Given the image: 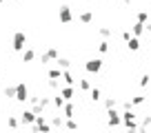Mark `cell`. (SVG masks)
<instances>
[{"instance_id":"cell-1","label":"cell","mask_w":151,"mask_h":133,"mask_svg":"<svg viewBox=\"0 0 151 133\" xmlns=\"http://www.w3.org/2000/svg\"><path fill=\"white\" fill-rule=\"evenodd\" d=\"M11 47H14V51L22 53L24 47H27V36H24V31H16L14 38H11Z\"/></svg>"},{"instance_id":"cell-2","label":"cell","mask_w":151,"mask_h":133,"mask_svg":"<svg viewBox=\"0 0 151 133\" xmlns=\"http://www.w3.org/2000/svg\"><path fill=\"white\" fill-rule=\"evenodd\" d=\"M58 58H60L58 49H56V47H49V49H45V51H42V56H40V62H42V64H49V62H56Z\"/></svg>"},{"instance_id":"cell-3","label":"cell","mask_w":151,"mask_h":133,"mask_svg":"<svg viewBox=\"0 0 151 133\" xmlns=\"http://www.w3.org/2000/svg\"><path fill=\"white\" fill-rule=\"evenodd\" d=\"M16 102H29V89H27V84H24V82H18V84H16Z\"/></svg>"},{"instance_id":"cell-4","label":"cell","mask_w":151,"mask_h":133,"mask_svg":"<svg viewBox=\"0 0 151 133\" xmlns=\"http://www.w3.org/2000/svg\"><path fill=\"white\" fill-rule=\"evenodd\" d=\"M122 124L131 131H138V124H136V113L133 111H122Z\"/></svg>"},{"instance_id":"cell-5","label":"cell","mask_w":151,"mask_h":133,"mask_svg":"<svg viewBox=\"0 0 151 133\" xmlns=\"http://www.w3.org/2000/svg\"><path fill=\"white\" fill-rule=\"evenodd\" d=\"M85 69H87V73H100L102 71V60L100 58H91V60H87Z\"/></svg>"},{"instance_id":"cell-6","label":"cell","mask_w":151,"mask_h":133,"mask_svg":"<svg viewBox=\"0 0 151 133\" xmlns=\"http://www.w3.org/2000/svg\"><path fill=\"white\" fill-rule=\"evenodd\" d=\"M107 124L109 127H120L122 124V113H118L116 109L107 111Z\"/></svg>"},{"instance_id":"cell-7","label":"cell","mask_w":151,"mask_h":133,"mask_svg":"<svg viewBox=\"0 0 151 133\" xmlns=\"http://www.w3.org/2000/svg\"><path fill=\"white\" fill-rule=\"evenodd\" d=\"M58 18H60L62 24H69L71 20H73V14H71V7L69 5H62L60 11H58Z\"/></svg>"},{"instance_id":"cell-8","label":"cell","mask_w":151,"mask_h":133,"mask_svg":"<svg viewBox=\"0 0 151 133\" xmlns=\"http://www.w3.org/2000/svg\"><path fill=\"white\" fill-rule=\"evenodd\" d=\"M36 118H38V115L33 113L31 109H24L22 113H20V122H22L24 127H31V124H36Z\"/></svg>"},{"instance_id":"cell-9","label":"cell","mask_w":151,"mask_h":133,"mask_svg":"<svg viewBox=\"0 0 151 133\" xmlns=\"http://www.w3.org/2000/svg\"><path fill=\"white\" fill-rule=\"evenodd\" d=\"M60 95L67 100V102H71V100L76 98V91H73V87H62V89H60Z\"/></svg>"},{"instance_id":"cell-10","label":"cell","mask_w":151,"mask_h":133,"mask_svg":"<svg viewBox=\"0 0 151 133\" xmlns=\"http://www.w3.org/2000/svg\"><path fill=\"white\" fill-rule=\"evenodd\" d=\"M131 33H133V38H140L142 33H147V29H145V24H142V22H133Z\"/></svg>"},{"instance_id":"cell-11","label":"cell","mask_w":151,"mask_h":133,"mask_svg":"<svg viewBox=\"0 0 151 133\" xmlns=\"http://www.w3.org/2000/svg\"><path fill=\"white\" fill-rule=\"evenodd\" d=\"M78 20H80V22H82V24H89V22H91V20H93V11H91V9H87V11H82V14H80V16H78Z\"/></svg>"},{"instance_id":"cell-12","label":"cell","mask_w":151,"mask_h":133,"mask_svg":"<svg viewBox=\"0 0 151 133\" xmlns=\"http://www.w3.org/2000/svg\"><path fill=\"white\" fill-rule=\"evenodd\" d=\"M53 107H56V109H65V104H67V100L65 98H62V95H60V91H58V93L56 95H53Z\"/></svg>"},{"instance_id":"cell-13","label":"cell","mask_w":151,"mask_h":133,"mask_svg":"<svg viewBox=\"0 0 151 133\" xmlns=\"http://www.w3.org/2000/svg\"><path fill=\"white\" fill-rule=\"evenodd\" d=\"M20 124H22V122H20V120L16 118V115H7V127H9L11 131H16V129H18Z\"/></svg>"},{"instance_id":"cell-14","label":"cell","mask_w":151,"mask_h":133,"mask_svg":"<svg viewBox=\"0 0 151 133\" xmlns=\"http://www.w3.org/2000/svg\"><path fill=\"white\" fill-rule=\"evenodd\" d=\"M20 56H22V62H33L36 60V51H33V49H24Z\"/></svg>"},{"instance_id":"cell-15","label":"cell","mask_w":151,"mask_h":133,"mask_svg":"<svg viewBox=\"0 0 151 133\" xmlns=\"http://www.w3.org/2000/svg\"><path fill=\"white\" fill-rule=\"evenodd\" d=\"M56 64H58V69H62V71H67V69H69V66H71V60H69V58H58V60H56Z\"/></svg>"},{"instance_id":"cell-16","label":"cell","mask_w":151,"mask_h":133,"mask_svg":"<svg viewBox=\"0 0 151 133\" xmlns=\"http://www.w3.org/2000/svg\"><path fill=\"white\" fill-rule=\"evenodd\" d=\"M62 113H65V118H67V120H73V113H76L73 104H71V102H67L65 109H62Z\"/></svg>"},{"instance_id":"cell-17","label":"cell","mask_w":151,"mask_h":133,"mask_svg":"<svg viewBox=\"0 0 151 133\" xmlns=\"http://www.w3.org/2000/svg\"><path fill=\"white\" fill-rule=\"evenodd\" d=\"M136 22L147 24V22H149V11H145V9H142V11H138V14H136Z\"/></svg>"},{"instance_id":"cell-18","label":"cell","mask_w":151,"mask_h":133,"mask_svg":"<svg viewBox=\"0 0 151 133\" xmlns=\"http://www.w3.org/2000/svg\"><path fill=\"white\" fill-rule=\"evenodd\" d=\"M62 80H65L67 87H73V82H76V80H73V73H71L69 69H67V71H62Z\"/></svg>"},{"instance_id":"cell-19","label":"cell","mask_w":151,"mask_h":133,"mask_svg":"<svg viewBox=\"0 0 151 133\" xmlns=\"http://www.w3.org/2000/svg\"><path fill=\"white\" fill-rule=\"evenodd\" d=\"M127 47H129V51H140V38H131L127 42Z\"/></svg>"},{"instance_id":"cell-20","label":"cell","mask_w":151,"mask_h":133,"mask_svg":"<svg viewBox=\"0 0 151 133\" xmlns=\"http://www.w3.org/2000/svg\"><path fill=\"white\" fill-rule=\"evenodd\" d=\"M89 98H91V100H93V102H98V100H100V98H102V91H100V89H98V87H93V89H91V91H89Z\"/></svg>"},{"instance_id":"cell-21","label":"cell","mask_w":151,"mask_h":133,"mask_svg":"<svg viewBox=\"0 0 151 133\" xmlns=\"http://www.w3.org/2000/svg\"><path fill=\"white\" fill-rule=\"evenodd\" d=\"M116 107H118V102H116V98H104V109H107V111L116 109Z\"/></svg>"},{"instance_id":"cell-22","label":"cell","mask_w":151,"mask_h":133,"mask_svg":"<svg viewBox=\"0 0 151 133\" xmlns=\"http://www.w3.org/2000/svg\"><path fill=\"white\" fill-rule=\"evenodd\" d=\"M78 87H80V91H82V93H87V91H91V89H93L89 80H80V82H78Z\"/></svg>"},{"instance_id":"cell-23","label":"cell","mask_w":151,"mask_h":133,"mask_svg":"<svg viewBox=\"0 0 151 133\" xmlns=\"http://www.w3.org/2000/svg\"><path fill=\"white\" fill-rule=\"evenodd\" d=\"M49 124H51V127H65V120H62L60 115H53V118H51V122H49Z\"/></svg>"},{"instance_id":"cell-24","label":"cell","mask_w":151,"mask_h":133,"mask_svg":"<svg viewBox=\"0 0 151 133\" xmlns=\"http://www.w3.org/2000/svg\"><path fill=\"white\" fill-rule=\"evenodd\" d=\"M58 78H62V69H51L49 71V80H58Z\"/></svg>"},{"instance_id":"cell-25","label":"cell","mask_w":151,"mask_h":133,"mask_svg":"<svg viewBox=\"0 0 151 133\" xmlns=\"http://www.w3.org/2000/svg\"><path fill=\"white\" fill-rule=\"evenodd\" d=\"M16 91H18L16 87H5V98H14L16 100Z\"/></svg>"},{"instance_id":"cell-26","label":"cell","mask_w":151,"mask_h":133,"mask_svg":"<svg viewBox=\"0 0 151 133\" xmlns=\"http://www.w3.org/2000/svg\"><path fill=\"white\" fill-rule=\"evenodd\" d=\"M65 127H67V131H78V122L76 120H67Z\"/></svg>"},{"instance_id":"cell-27","label":"cell","mask_w":151,"mask_h":133,"mask_svg":"<svg viewBox=\"0 0 151 133\" xmlns=\"http://www.w3.org/2000/svg\"><path fill=\"white\" fill-rule=\"evenodd\" d=\"M109 49H111V47H109L107 40H102V42L98 44V51H100V53H109Z\"/></svg>"},{"instance_id":"cell-28","label":"cell","mask_w":151,"mask_h":133,"mask_svg":"<svg viewBox=\"0 0 151 133\" xmlns=\"http://www.w3.org/2000/svg\"><path fill=\"white\" fill-rule=\"evenodd\" d=\"M145 100H147V98L140 93V95H136V98H133L131 102H133V107H140V104H145Z\"/></svg>"},{"instance_id":"cell-29","label":"cell","mask_w":151,"mask_h":133,"mask_svg":"<svg viewBox=\"0 0 151 133\" xmlns=\"http://www.w3.org/2000/svg\"><path fill=\"white\" fill-rule=\"evenodd\" d=\"M51 104H53V100H51V98H40V107H42V109H49Z\"/></svg>"},{"instance_id":"cell-30","label":"cell","mask_w":151,"mask_h":133,"mask_svg":"<svg viewBox=\"0 0 151 133\" xmlns=\"http://www.w3.org/2000/svg\"><path fill=\"white\" fill-rule=\"evenodd\" d=\"M149 80H151L149 73H142V78H140V87H142V89H147V87H149Z\"/></svg>"},{"instance_id":"cell-31","label":"cell","mask_w":151,"mask_h":133,"mask_svg":"<svg viewBox=\"0 0 151 133\" xmlns=\"http://www.w3.org/2000/svg\"><path fill=\"white\" fill-rule=\"evenodd\" d=\"M98 33H100V36H102V38H109V36H111L113 31H111V29H109V27H100V29H98Z\"/></svg>"},{"instance_id":"cell-32","label":"cell","mask_w":151,"mask_h":133,"mask_svg":"<svg viewBox=\"0 0 151 133\" xmlns=\"http://www.w3.org/2000/svg\"><path fill=\"white\" fill-rule=\"evenodd\" d=\"M49 89H53V91H60L62 87H60V82H58V80H49Z\"/></svg>"},{"instance_id":"cell-33","label":"cell","mask_w":151,"mask_h":133,"mask_svg":"<svg viewBox=\"0 0 151 133\" xmlns=\"http://www.w3.org/2000/svg\"><path fill=\"white\" fill-rule=\"evenodd\" d=\"M140 127H147V129H151V115H145V118H142Z\"/></svg>"},{"instance_id":"cell-34","label":"cell","mask_w":151,"mask_h":133,"mask_svg":"<svg viewBox=\"0 0 151 133\" xmlns=\"http://www.w3.org/2000/svg\"><path fill=\"white\" fill-rule=\"evenodd\" d=\"M131 38H133V33L129 31V29H127V31H122V40H124V42H129Z\"/></svg>"},{"instance_id":"cell-35","label":"cell","mask_w":151,"mask_h":133,"mask_svg":"<svg viewBox=\"0 0 151 133\" xmlns=\"http://www.w3.org/2000/svg\"><path fill=\"white\" fill-rule=\"evenodd\" d=\"M122 111H133V102H122Z\"/></svg>"},{"instance_id":"cell-36","label":"cell","mask_w":151,"mask_h":133,"mask_svg":"<svg viewBox=\"0 0 151 133\" xmlns=\"http://www.w3.org/2000/svg\"><path fill=\"white\" fill-rule=\"evenodd\" d=\"M138 133H149V129L147 127H138Z\"/></svg>"},{"instance_id":"cell-37","label":"cell","mask_w":151,"mask_h":133,"mask_svg":"<svg viewBox=\"0 0 151 133\" xmlns=\"http://www.w3.org/2000/svg\"><path fill=\"white\" fill-rule=\"evenodd\" d=\"M145 29H147V33H151V22H147V24H145Z\"/></svg>"},{"instance_id":"cell-38","label":"cell","mask_w":151,"mask_h":133,"mask_svg":"<svg viewBox=\"0 0 151 133\" xmlns=\"http://www.w3.org/2000/svg\"><path fill=\"white\" fill-rule=\"evenodd\" d=\"M122 2H124V5H131V0H122Z\"/></svg>"},{"instance_id":"cell-39","label":"cell","mask_w":151,"mask_h":133,"mask_svg":"<svg viewBox=\"0 0 151 133\" xmlns=\"http://www.w3.org/2000/svg\"><path fill=\"white\" fill-rule=\"evenodd\" d=\"M127 133H138V131H131V129H127Z\"/></svg>"},{"instance_id":"cell-40","label":"cell","mask_w":151,"mask_h":133,"mask_svg":"<svg viewBox=\"0 0 151 133\" xmlns=\"http://www.w3.org/2000/svg\"><path fill=\"white\" fill-rule=\"evenodd\" d=\"M2 2H5V0H0V5H2Z\"/></svg>"},{"instance_id":"cell-41","label":"cell","mask_w":151,"mask_h":133,"mask_svg":"<svg viewBox=\"0 0 151 133\" xmlns=\"http://www.w3.org/2000/svg\"><path fill=\"white\" fill-rule=\"evenodd\" d=\"M18 2H22V0H18Z\"/></svg>"},{"instance_id":"cell-42","label":"cell","mask_w":151,"mask_h":133,"mask_svg":"<svg viewBox=\"0 0 151 133\" xmlns=\"http://www.w3.org/2000/svg\"><path fill=\"white\" fill-rule=\"evenodd\" d=\"M96 2H100V0H96Z\"/></svg>"}]
</instances>
